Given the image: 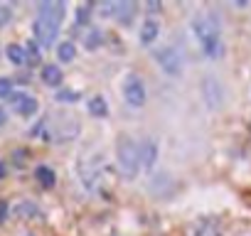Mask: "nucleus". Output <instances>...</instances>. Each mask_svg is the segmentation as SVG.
I'll list each match as a JSON object with an SVG mask.
<instances>
[{
  "label": "nucleus",
  "instance_id": "16",
  "mask_svg": "<svg viewBox=\"0 0 251 236\" xmlns=\"http://www.w3.org/2000/svg\"><path fill=\"white\" fill-rule=\"evenodd\" d=\"M89 111L96 116V118H103L106 113H108V106H106V98L103 96H94L91 101H89Z\"/></svg>",
  "mask_w": 251,
  "mask_h": 236
},
{
  "label": "nucleus",
  "instance_id": "5",
  "mask_svg": "<svg viewBox=\"0 0 251 236\" xmlns=\"http://www.w3.org/2000/svg\"><path fill=\"white\" fill-rule=\"evenodd\" d=\"M123 98H126L128 106H136V108H141L146 103V86H143L141 76H136V74L126 76V81H123Z\"/></svg>",
  "mask_w": 251,
  "mask_h": 236
},
{
  "label": "nucleus",
  "instance_id": "20",
  "mask_svg": "<svg viewBox=\"0 0 251 236\" xmlns=\"http://www.w3.org/2000/svg\"><path fill=\"white\" fill-rule=\"evenodd\" d=\"M10 18H13V10H10V5L0 3V27H3V25H8V23H10Z\"/></svg>",
  "mask_w": 251,
  "mask_h": 236
},
{
  "label": "nucleus",
  "instance_id": "9",
  "mask_svg": "<svg viewBox=\"0 0 251 236\" xmlns=\"http://www.w3.org/2000/svg\"><path fill=\"white\" fill-rule=\"evenodd\" d=\"M138 148H141V167L143 170H153L155 158H158V143L153 138H146Z\"/></svg>",
  "mask_w": 251,
  "mask_h": 236
},
{
  "label": "nucleus",
  "instance_id": "11",
  "mask_svg": "<svg viewBox=\"0 0 251 236\" xmlns=\"http://www.w3.org/2000/svg\"><path fill=\"white\" fill-rule=\"evenodd\" d=\"M42 81L47 86H59L62 84V69L57 64H45L42 67Z\"/></svg>",
  "mask_w": 251,
  "mask_h": 236
},
{
  "label": "nucleus",
  "instance_id": "27",
  "mask_svg": "<svg viewBox=\"0 0 251 236\" xmlns=\"http://www.w3.org/2000/svg\"><path fill=\"white\" fill-rule=\"evenodd\" d=\"M5 177V163H0V180Z\"/></svg>",
  "mask_w": 251,
  "mask_h": 236
},
{
  "label": "nucleus",
  "instance_id": "3",
  "mask_svg": "<svg viewBox=\"0 0 251 236\" xmlns=\"http://www.w3.org/2000/svg\"><path fill=\"white\" fill-rule=\"evenodd\" d=\"M116 158H118V170L126 180H133L141 172V148L131 136H121L116 143Z\"/></svg>",
  "mask_w": 251,
  "mask_h": 236
},
{
  "label": "nucleus",
  "instance_id": "15",
  "mask_svg": "<svg viewBox=\"0 0 251 236\" xmlns=\"http://www.w3.org/2000/svg\"><path fill=\"white\" fill-rule=\"evenodd\" d=\"M8 59H10L13 64H25V62H27V49H25L23 45H10V47H8Z\"/></svg>",
  "mask_w": 251,
  "mask_h": 236
},
{
  "label": "nucleus",
  "instance_id": "4",
  "mask_svg": "<svg viewBox=\"0 0 251 236\" xmlns=\"http://www.w3.org/2000/svg\"><path fill=\"white\" fill-rule=\"evenodd\" d=\"M155 59H158L160 69L168 76H180L182 74V54L175 47H160V49H155Z\"/></svg>",
  "mask_w": 251,
  "mask_h": 236
},
{
  "label": "nucleus",
  "instance_id": "12",
  "mask_svg": "<svg viewBox=\"0 0 251 236\" xmlns=\"http://www.w3.org/2000/svg\"><path fill=\"white\" fill-rule=\"evenodd\" d=\"M133 15H136V3H131V0H121V3H118V13H116L121 25H131Z\"/></svg>",
  "mask_w": 251,
  "mask_h": 236
},
{
  "label": "nucleus",
  "instance_id": "18",
  "mask_svg": "<svg viewBox=\"0 0 251 236\" xmlns=\"http://www.w3.org/2000/svg\"><path fill=\"white\" fill-rule=\"evenodd\" d=\"M15 91H13V79H8V76H3L0 79V98H10Z\"/></svg>",
  "mask_w": 251,
  "mask_h": 236
},
{
  "label": "nucleus",
  "instance_id": "7",
  "mask_svg": "<svg viewBox=\"0 0 251 236\" xmlns=\"http://www.w3.org/2000/svg\"><path fill=\"white\" fill-rule=\"evenodd\" d=\"M202 96H204V103L209 108H219L224 103V86L217 76H204L202 79Z\"/></svg>",
  "mask_w": 251,
  "mask_h": 236
},
{
  "label": "nucleus",
  "instance_id": "26",
  "mask_svg": "<svg viewBox=\"0 0 251 236\" xmlns=\"http://www.w3.org/2000/svg\"><path fill=\"white\" fill-rule=\"evenodd\" d=\"M3 126H5V111L0 108V128H3Z\"/></svg>",
  "mask_w": 251,
  "mask_h": 236
},
{
  "label": "nucleus",
  "instance_id": "21",
  "mask_svg": "<svg viewBox=\"0 0 251 236\" xmlns=\"http://www.w3.org/2000/svg\"><path fill=\"white\" fill-rule=\"evenodd\" d=\"M99 10H101L103 15H116V13H118V3H113V0H111V3H101Z\"/></svg>",
  "mask_w": 251,
  "mask_h": 236
},
{
  "label": "nucleus",
  "instance_id": "1",
  "mask_svg": "<svg viewBox=\"0 0 251 236\" xmlns=\"http://www.w3.org/2000/svg\"><path fill=\"white\" fill-rule=\"evenodd\" d=\"M62 20H64V3H59V0H45V3L40 5L37 20H35L37 45L50 47L54 42V37L59 35Z\"/></svg>",
  "mask_w": 251,
  "mask_h": 236
},
{
  "label": "nucleus",
  "instance_id": "13",
  "mask_svg": "<svg viewBox=\"0 0 251 236\" xmlns=\"http://www.w3.org/2000/svg\"><path fill=\"white\" fill-rule=\"evenodd\" d=\"M57 57H59V62H74V57H76V45L74 42H69V40H64V42H59L57 45Z\"/></svg>",
  "mask_w": 251,
  "mask_h": 236
},
{
  "label": "nucleus",
  "instance_id": "22",
  "mask_svg": "<svg viewBox=\"0 0 251 236\" xmlns=\"http://www.w3.org/2000/svg\"><path fill=\"white\" fill-rule=\"evenodd\" d=\"M27 59H30V62H40V47H37L35 42L27 45Z\"/></svg>",
  "mask_w": 251,
  "mask_h": 236
},
{
  "label": "nucleus",
  "instance_id": "2",
  "mask_svg": "<svg viewBox=\"0 0 251 236\" xmlns=\"http://www.w3.org/2000/svg\"><path fill=\"white\" fill-rule=\"evenodd\" d=\"M192 30L197 35V40L202 42V49L207 57L217 59L222 54V37H219V23L212 20L209 15H197L192 20Z\"/></svg>",
  "mask_w": 251,
  "mask_h": 236
},
{
  "label": "nucleus",
  "instance_id": "14",
  "mask_svg": "<svg viewBox=\"0 0 251 236\" xmlns=\"http://www.w3.org/2000/svg\"><path fill=\"white\" fill-rule=\"evenodd\" d=\"M35 177H37V182L42 185V187H52L54 185V170L52 167H47V165H40L37 170H35Z\"/></svg>",
  "mask_w": 251,
  "mask_h": 236
},
{
  "label": "nucleus",
  "instance_id": "25",
  "mask_svg": "<svg viewBox=\"0 0 251 236\" xmlns=\"http://www.w3.org/2000/svg\"><path fill=\"white\" fill-rule=\"evenodd\" d=\"M5 216H8V204L0 202V221H5Z\"/></svg>",
  "mask_w": 251,
  "mask_h": 236
},
{
  "label": "nucleus",
  "instance_id": "8",
  "mask_svg": "<svg viewBox=\"0 0 251 236\" xmlns=\"http://www.w3.org/2000/svg\"><path fill=\"white\" fill-rule=\"evenodd\" d=\"M10 103H13V108H15L20 116H25V118L37 113V98L30 96V94H20V91H15V94L10 96Z\"/></svg>",
  "mask_w": 251,
  "mask_h": 236
},
{
  "label": "nucleus",
  "instance_id": "19",
  "mask_svg": "<svg viewBox=\"0 0 251 236\" xmlns=\"http://www.w3.org/2000/svg\"><path fill=\"white\" fill-rule=\"evenodd\" d=\"M18 214H20V216H25V219H30V216H35V214H37V207H35V204H30V202H25V204H20V207H18Z\"/></svg>",
  "mask_w": 251,
  "mask_h": 236
},
{
  "label": "nucleus",
  "instance_id": "10",
  "mask_svg": "<svg viewBox=\"0 0 251 236\" xmlns=\"http://www.w3.org/2000/svg\"><path fill=\"white\" fill-rule=\"evenodd\" d=\"M158 32H160L158 20H155V18H148V20L143 23V27H141V45H143V47H151V45L158 40Z\"/></svg>",
  "mask_w": 251,
  "mask_h": 236
},
{
  "label": "nucleus",
  "instance_id": "17",
  "mask_svg": "<svg viewBox=\"0 0 251 236\" xmlns=\"http://www.w3.org/2000/svg\"><path fill=\"white\" fill-rule=\"evenodd\" d=\"M101 37H103L101 30H91V32L86 35V42H84V45H86L89 49H96V47H101Z\"/></svg>",
  "mask_w": 251,
  "mask_h": 236
},
{
  "label": "nucleus",
  "instance_id": "23",
  "mask_svg": "<svg viewBox=\"0 0 251 236\" xmlns=\"http://www.w3.org/2000/svg\"><path fill=\"white\" fill-rule=\"evenodd\" d=\"M57 98H59V101H64V103H72V101H76V91L64 89V91H59V94H57Z\"/></svg>",
  "mask_w": 251,
  "mask_h": 236
},
{
  "label": "nucleus",
  "instance_id": "24",
  "mask_svg": "<svg viewBox=\"0 0 251 236\" xmlns=\"http://www.w3.org/2000/svg\"><path fill=\"white\" fill-rule=\"evenodd\" d=\"M89 5H84V8H79V13H76V25H84L86 23V18H89Z\"/></svg>",
  "mask_w": 251,
  "mask_h": 236
},
{
  "label": "nucleus",
  "instance_id": "6",
  "mask_svg": "<svg viewBox=\"0 0 251 236\" xmlns=\"http://www.w3.org/2000/svg\"><path fill=\"white\" fill-rule=\"evenodd\" d=\"M79 175H81V182L89 192H94L101 182V158H84L79 163Z\"/></svg>",
  "mask_w": 251,
  "mask_h": 236
}]
</instances>
